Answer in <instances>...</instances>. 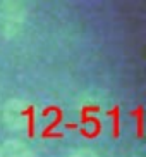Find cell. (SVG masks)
Masks as SVG:
<instances>
[{
	"instance_id": "cell-1",
	"label": "cell",
	"mask_w": 146,
	"mask_h": 157,
	"mask_svg": "<svg viewBox=\"0 0 146 157\" xmlns=\"http://www.w3.org/2000/svg\"><path fill=\"white\" fill-rule=\"evenodd\" d=\"M27 19V7L19 0H4L0 4V33L7 40H12L23 31Z\"/></svg>"
},
{
	"instance_id": "cell-2",
	"label": "cell",
	"mask_w": 146,
	"mask_h": 157,
	"mask_svg": "<svg viewBox=\"0 0 146 157\" xmlns=\"http://www.w3.org/2000/svg\"><path fill=\"white\" fill-rule=\"evenodd\" d=\"M0 117L9 129L23 131L29 128L35 119V107L23 98H10L0 107Z\"/></svg>"
},
{
	"instance_id": "cell-3",
	"label": "cell",
	"mask_w": 146,
	"mask_h": 157,
	"mask_svg": "<svg viewBox=\"0 0 146 157\" xmlns=\"http://www.w3.org/2000/svg\"><path fill=\"white\" fill-rule=\"evenodd\" d=\"M0 157H36V154L23 140H5L0 143Z\"/></svg>"
},
{
	"instance_id": "cell-4",
	"label": "cell",
	"mask_w": 146,
	"mask_h": 157,
	"mask_svg": "<svg viewBox=\"0 0 146 157\" xmlns=\"http://www.w3.org/2000/svg\"><path fill=\"white\" fill-rule=\"evenodd\" d=\"M69 157H100L98 154L93 150V148H78V150H74V152L69 154Z\"/></svg>"
}]
</instances>
